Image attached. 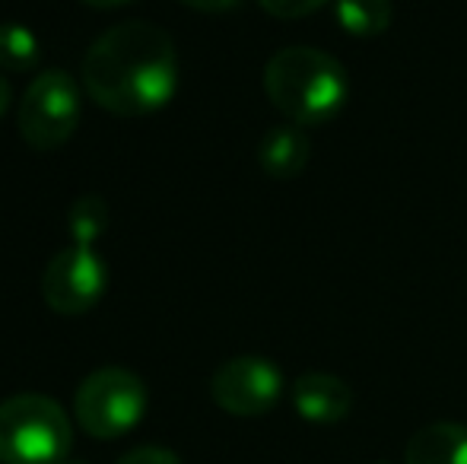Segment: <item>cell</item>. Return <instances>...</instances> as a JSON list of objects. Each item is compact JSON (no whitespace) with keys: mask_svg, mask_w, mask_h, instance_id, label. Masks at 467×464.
Here are the masks:
<instances>
[{"mask_svg":"<svg viewBox=\"0 0 467 464\" xmlns=\"http://www.w3.org/2000/svg\"><path fill=\"white\" fill-rule=\"evenodd\" d=\"M179 4L191 6V10H201V13H226L233 6H239L242 0H179Z\"/></svg>","mask_w":467,"mask_h":464,"instance_id":"obj_16","label":"cell"},{"mask_svg":"<svg viewBox=\"0 0 467 464\" xmlns=\"http://www.w3.org/2000/svg\"><path fill=\"white\" fill-rule=\"evenodd\" d=\"M258 4L274 19H302L308 13L321 10L325 4H331V0H258Z\"/></svg>","mask_w":467,"mask_h":464,"instance_id":"obj_14","label":"cell"},{"mask_svg":"<svg viewBox=\"0 0 467 464\" xmlns=\"http://www.w3.org/2000/svg\"><path fill=\"white\" fill-rule=\"evenodd\" d=\"M61 464H87V461H77V459H67V461H61Z\"/></svg>","mask_w":467,"mask_h":464,"instance_id":"obj_19","label":"cell"},{"mask_svg":"<svg viewBox=\"0 0 467 464\" xmlns=\"http://www.w3.org/2000/svg\"><path fill=\"white\" fill-rule=\"evenodd\" d=\"M404 464H467V427L439 420L417 429L404 449Z\"/></svg>","mask_w":467,"mask_h":464,"instance_id":"obj_10","label":"cell"},{"mask_svg":"<svg viewBox=\"0 0 467 464\" xmlns=\"http://www.w3.org/2000/svg\"><path fill=\"white\" fill-rule=\"evenodd\" d=\"M38 36L26 23H0V70L10 74H26L38 64Z\"/></svg>","mask_w":467,"mask_h":464,"instance_id":"obj_12","label":"cell"},{"mask_svg":"<svg viewBox=\"0 0 467 464\" xmlns=\"http://www.w3.org/2000/svg\"><path fill=\"white\" fill-rule=\"evenodd\" d=\"M109 226V204L99 194H83L67 211V230L74 245H93Z\"/></svg>","mask_w":467,"mask_h":464,"instance_id":"obj_13","label":"cell"},{"mask_svg":"<svg viewBox=\"0 0 467 464\" xmlns=\"http://www.w3.org/2000/svg\"><path fill=\"white\" fill-rule=\"evenodd\" d=\"M83 118L80 83L67 70H45L26 87L16 108V130L32 150L51 153L77 134Z\"/></svg>","mask_w":467,"mask_h":464,"instance_id":"obj_5","label":"cell"},{"mask_svg":"<svg viewBox=\"0 0 467 464\" xmlns=\"http://www.w3.org/2000/svg\"><path fill=\"white\" fill-rule=\"evenodd\" d=\"M265 93L286 121L299 128H321L344 112L350 99V80L334 55L308 45H293L267 61Z\"/></svg>","mask_w":467,"mask_h":464,"instance_id":"obj_2","label":"cell"},{"mask_svg":"<svg viewBox=\"0 0 467 464\" xmlns=\"http://www.w3.org/2000/svg\"><path fill=\"white\" fill-rule=\"evenodd\" d=\"M375 464H391V461H375Z\"/></svg>","mask_w":467,"mask_h":464,"instance_id":"obj_20","label":"cell"},{"mask_svg":"<svg viewBox=\"0 0 467 464\" xmlns=\"http://www.w3.org/2000/svg\"><path fill=\"white\" fill-rule=\"evenodd\" d=\"M391 0H334V19L353 38H375L391 26Z\"/></svg>","mask_w":467,"mask_h":464,"instance_id":"obj_11","label":"cell"},{"mask_svg":"<svg viewBox=\"0 0 467 464\" xmlns=\"http://www.w3.org/2000/svg\"><path fill=\"white\" fill-rule=\"evenodd\" d=\"M283 372L265 356H233L213 372L210 395L216 407L233 417H261L274 410L283 397Z\"/></svg>","mask_w":467,"mask_h":464,"instance_id":"obj_7","label":"cell"},{"mask_svg":"<svg viewBox=\"0 0 467 464\" xmlns=\"http://www.w3.org/2000/svg\"><path fill=\"white\" fill-rule=\"evenodd\" d=\"M115 464H182V459L169 449L160 446H140V449H130L128 455H121Z\"/></svg>","mask_w":467,"mask_h":464,"instance_id":"obj_15","label":"cell"},{"mask_svg":"<svg viewBox=\"0 0 467 464\" xmlns=\"http://www.w3.org/2000/svg\"><path fill=\"white\" fill-rule=\"evenodd\" d=\"M312 156V143H308L306 128L286 121L274 124L271 130H265L258 143V162L271 179H296L302 169L308 166Z\"/></svg>","mask_w":467,"mask_h":464,"instance_id":"obj_9","label":"cell"},{"mask_svg":"<svg viewBox=\"0 0 467 464\" xmlns=\"http://www.w3.org/2000/svg\"><path fill=\"white\" fill-rule=\"evenodd\" d=\"M109 286V267L93 245H67L45 264L42 299L57 315H87Z\"/></svg>","mask_w":467,"mask_h":464,"instance_id":"obj_6","label":"cell"},{"mask_svg":"<svg viewBox=\"0 0 467 464\" xmlns=\"http://www.w3.org/2000/svg\"><path fill=\"white\" fill-rule=\"evenodd\" d=\"M296 414L315 427L344 423L353 410V388L331 372H306L289 388Z\"/></svg>","mask_w":467,"mask_h":464,"instance_id":"obj_8","label":"cell"},{"mask_svg":"<svg viewBox=\"0 0 467 464\" xmlns=\"http://www.w3.org/2000/svg\"><path fill=\"white\" fill-rule=\"evenodd\" d=\"M70 442V417L55 397L26 391L0 401V464H61Z\"/></svg>","mask_w":467,"mask_h":464,"instance_id":"obj_3","label":"cell"},{"mask_svg":"<svg viewBox=\"0 0 467 464\" xmlns=\"http://www.w3.org/2000/svg\"><path fill=\"white\" fill-rule=\"evenodd\" d=\"M10 102H13V89H10V80L0 74V118L10 112Z\"/></svg>","mask_w":467,"mask_h":464,"instance_id":"obj_17","label":"cell"},{"mask_svg":"<svg viewBox=\"0 0 467 464\" xmlns=\"http://www.w3.org/2000/svg\"><path fill=\"white\" fill-rule=\"evenodd\" d=\"M83 89L99 108L121 118L166 108L179 89L172 36L143 19L105 29L83 57Z\"/></svg>","mask_w":467,"mask_h":464,"instance_id":"obj_1","label":"cell"},{"mask_svg":"<svg viewBox=\"0 0 467 464\" xmlns=\"http://www.w3.org/2000/svg\"><path fill=\"white\" fill-rule=\"evenodd\" d=\"M87 6H96V10H111V6H121V4H130V0H83Z\"/></svg>","mask_w":467,"mask_h":464,"instance_id":"obj_18","label":"cell"},{"mask_svg":"<svg viewBox=\"0 0 467 464\" xmlns=\"http://www.w3.org/2000/svg\"><path fill=\"white\" fill-rule=\"evenodd\" d=\"M147 385L124 366H105L89 372L74 397L77 423L96 439H118L130 433L147 414Z\"/></svg>","mask_w":467,"mask_h":464,"instance_id":"obj_4","label":"cell"}]
</instances>
